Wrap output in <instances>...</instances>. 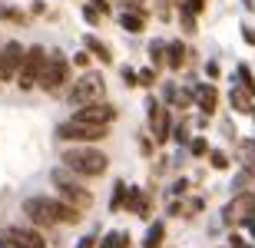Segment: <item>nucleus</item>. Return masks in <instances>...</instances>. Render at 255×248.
Instances as JSON below:
<instances>
[{
	"mask_svg": "<svg viewBox=\"0 0 255 248\" xmlns=\"http://www.w3.org/2000/svg\"><path fill=\"white\" fill-rule=\"evenodd\" d=\"M252 116H255V106H252Z\"/></svg>",
	"mask_w": 255,
	"mask_h": 248,
	"instance_id": "38",
	"label": "nucleus"
},
{
	"mask_svg": "<svg viewBox=\"0 0 255 248\" xmlns=\"http://www.w3.org/2000/svg\"><path fill=\"white\" fill-rule=\"evenodd\" d=\"M43 63H47V50L43 47H30L27 57H23V67L17 73V86L27 93V89H37L40 73H43Z\"/></svg>",
	"mask_w": 255,
	"mask_h": 248,
	"instance_id": "7",
	"label": "nucleus"
},
{
	"mask_svg": "<svg viewBox=\"0 0 255 248\" xmlns=\"http://www.w3.org/2000/svg\"><path fill=\"white\" fill-rule=\"evenodd\" d=\"M66 80H70V60L60 53V50H53L47 57V63H43V73H40V89L43 93H60L66 86Z\"/></svg>",
	"mask_w": 255,
	"mask_h": 248,
	"instance_id": "5",
	"label": "nucleus"
},
{
	"mask_svg": "<svg viewBox=\"0 0 255 248\" xmlns=\"http://www.w3.org/2000/svg\"><path fill=\"white\" fill-rule=\"evenodd\" d=\"M196 96H199V106H202V113H216V103H219V93H216V86H199L196 89Z\"/></svg>",
	"mask_w": 255,
	"mask_h": 248,
	"instance_id": "13",
	"label": "nucleus"
},
{
	"mask_svg": "<svg viewBox=\"0 0 255 248\" xmlns=\"http://www.w3.org/2000/svg\"><path fill=\"white\" fill-rule=\"evenodd\" d=\"M186 189H189V182H186V179H179V182H176V185H172V192H176V195H182V192H186Z\"/></svg>",
	"mask_w": 255,
	"mask_h": 248,
	"instance_id": "34",
	"label": "nucleus"
},
{
	"mask_svg": "<svg viewBox=\"0 0 255 248\" xmlns=\"http://www.w3.org/2000/svg\"><path fill=\"white\" fill-rule=\"evenodd\" d=\"M149 129H152V139H156V143H166V139H169V129H172V123H169V113H166V109H162L159 106V99H152L149 96Z\"/></svg>",
	"mask_w": 255,
	"mask_h": 248,
	"instance_id": "11",
	"label": "nucleus"
},
{
	"mask_svg": "<svg viewBox=\"0 0 255 248\" xmlns=\"http://www.w3.org/2000/svg\"><path fill=\"white\" fill-rule=\"evenodd\" d=\"M23 215L33 225H73V222H80V209L66 205L63 199H50V195H30L23 202Z\"/></svg>",
	"mask_w": 255,
	"mask_h": 248,
	"instance_id": "1",
	"label": "nucleus"
},
{
	"mask_svg": "<svg viewBox=\"0 0 255 248\" xmlns=\"http://www.w3.org/2000/svg\"><path fill=\"white\" fill-rule=\"evenodd\" d=\"M76 248H96V235H86V239L80 242V245H76Z\"/></svg>",
	"mask_w": 255,
	"mask_h": 248,
	"instance_id": "32",
	"label": "nucleus"
},
{
	"mask_svg": "<svg viewBox=\"0 0 255 248\" xmlns=\"http://www.w3.org/2000/svg\"><path fill=\"white\" fill-rule=\"evenodd\" d=\"M120 23H123L129 33H142V27H146V17H142V10H126L123 17H120Z\"/></svg>",
	"mask_w": 255,
	"mask_h": 248,
	"instance_id": "15",
	"label": "nucleus"
},
{
	"mask_svg": "<svg viewBox=\"0 0 255 248\" xmlns=\"http://www.w3.org/2000/svg\"><path fill=\"white\" fill-rule=\"evenodd\" d=\"M255 215V195H239L236 202L226 205V222H236V219H249Z\"/></svg>",
	"mask_w": 255,
	"mask_h": 248,
	"instance_id": "12",
	"label": "nucleus"
},
{
	"mask_svg": "<svg viewBox=\"0 0 255 248\" xmlns=\"http://www.w3.org/2000/svg\"><path fill=\"white\" fill-rule=\"evenodd\" d=\"M189 149H192V156H206L209 153V143L199 136V139H192V143H189Z\"/></svg>",
	"mask_w": 255,
	"mask_h": 248,
	"instance_id": "25",
	"label": "nucleus"
},
{
	"mask_svg": "<svg viewBox=\"0 0 255 248\" xmlns=\"http://www.w3.org/2000/svg\"><path fill=\"white\" fill-rule=\"evenodd\" d=\"M209 163H212V169H229V156L222 149H212L209 153Z\"/></svg>",
	"mask_w": 255,
	"mask_h": 248,
	"instance_id": "22",
	"label": "nucleus"
},
{
	"mask_svg": "<svg viewBox=\"0 0 255 248\" xmlns=\"http://www.w3.org/2000/svg\"><path fill=\"white\" fill-rule=\"evenodd\" d=\"M246 3H249V7H252V0H246Z\"/></svg>",
	"mask_w": 255,
	"mask_h": 248,
	"instance_id": "37",
	"label": "nucleus"
},
{
	"mask_svg": "<svg viewBox=\"0 0 255 248\" xmlns=\"http://www.w3.org/2000/svg\"><path fill=\"white\" fill-rule=\"evenodd\" d=\"M179 20H182V27H186V33H192V30H196V13H189V10H186V7H182Z\"/></svg>",
	"mask_w": 255,
	"mask_h": 248,
	"instance_id": "24",
	"label": "nucleus"
},
{
	"mask_svg": "<svg viewBox=\"0 0 255 248\" xmlns=\"http://www.w3.org/2000/svg\"><path fill=\"white\" fill-rule=\"evenodd\" d=\"M156 83V70H142L139 73V86H152Z\"/></svg>",
	"mask_w": 255,
	"mask_h": 248,
	"instance_id": "27",
	"label": "nucleus"
},
{
	"mask_svg": "<svg viewBox=\"0 0 255 248\" xmlns=\"http://www.w3.org/2000/svg\"><path fill=\"white\" fill-rule=\"evenodd\" d=\"M186 10L189 13H202L206 10V0H186Z\"/></svg>",
	"mask_w": 255,
	"mask_h": 248,
	"instance_id": "29",
	"label": "nucleus"
},
{
	"mask_svg": "<svg viewBox=\"0 0 255 248\" xmlns=\"http://www.w3.org/2000/svg\"><path fill=\"white\" fill-rule=\"evenodd\" d=\"M73 63H76V67H90V53H76Z\"/></svg>",
	"mask_w": 255,
	"mask_h": 248,
	"instance_id": "31",
	"label": "nucleus"
},
{
	"mask_svg": "<svg viewBox=\"0 0 255 248\" xmlns=\"http://www.w3.org/2000/svg\"><path fill=\"white\" fill-rule=\"evenodd\" d=\"M83 17H86V23H100V20H103V13L90 3V7H83Z\"/></svg>",
	"mask_w": 255,
	"mask_h": 248,
	"instance_id": "26",
	"label": "nucleus"
},
{
	"mask_svg": "<svg viewBox=\"0 0 255 248\" xmlns=\"http://www.w3.org/2000/svg\"><path fill=\"white\" fill-rule=\"evenodd\" d=\"M229 103H232V109H239V113H252V93H246V89H232V93H229Z\"/></svg>",
	"mask_w": 255,
	"mask_h": 248,
	"instance_id": "16",
	"label": "nucleus"
},
{
	"mask_svg": "<svg viewBox=\"0 0 255 248\" xmlns=\"http://www.w3.org/2000/svg\"><path fill=\"white\" fill-rule=\"evenodd\" d=\"M123 83L126 86H136V83H139V73H132L129 67H123Z\"/></svg>",
	"mask_w": 255,
	"mask_h": 248,
	"instance_id": "28",
	"label": "nucleus"
},
{
	"mask_svg": "<svg viewBox=\"0 0 255 248\" xmlns=\"http://www.w3.org/2000/svg\"><path fill=\"white\" fill-rule=\"evenodd\" d=\"M186 139H189V133H186V126H179V129H176V143H186Z\"/></svg>",
	"mask_w": 255,
	"mask_h": 248,
	"instance_id": "33",
	"label": "nucleus"
},
{
	"mask_svg": "<svg viewBox=\"0 0 255 248\" xmlns=\"http://www.w3.org/2000/svg\"><path fill=\"white\" fill-rule=\"evenodd\" d=\"M93 7H96V10H103V13H106V10H110V3H106V0H93Z\"/></svg>",
	"mask_w": 255,
	"mask_h": 248,
	"instance_id": "35",
	"label": "nucleus"
},
{
	"mask_svg": "<svg viewBox=\"0 0 255 248\" xmlns=\"http://www.w3.org/2000/svg\"><path fill=\"white\" fill-rule=\"evenodd\" d=\"M83 40H86V47L93 50V57H96V60H103V63H113V53H110V47H106V43H100L96 37H83Z\"/></svg>",
	"mask_w": 255,
	"mask_h": 248,
	"instance_id": "17",
	"label": "nucleus"
},
{
	"mask_svg": "<svg viewBox=\"0 0 255 248\" xmlns=\"http://www.w3.org/2000/svg\"><path fill=\"white\" fill-rule=\"evenodd\" d=\"M162 239H166V225L156 222V225H149V232H146V245H142V248H159Z\"/></svg>",
	"mask_w": 255,
	"mask_h": 248,
	"instance_id": "18",
	"label": "nucleus"
},
{
	"mask_svg": "<svg viewBox=\"0 0 255 248\" xmlns=\"http://www.w3.org/2000/svg\"><path fill=\"white\" fill-rule=\"evenodd\" d=\"M182 60H186V47H182V40H172L169 47H166V63H169V70H182Z\"/></svg>",
	"mask_w": 255,
	"mask_h": 248,
	"instance_id": "14",
	"label": "nucleus"
},
{
	"mask_svg": "<svg viewBox=\"0 0 255 248\" xmlns=\"http://www.w3.org/2000/svg\"><path fill=\"white\" fill-rule=\"evenodd\" d=\"M60 163H63V169L73 172V175L96 179V175H103L110 169V156L100 153L96 146H70V149H63Z\"/></svg>",
	"mask_w": 255,
	"mask_h": 248,
	"instance_id": "2",
	"label": "nucleus"
},
{
	"mask_svg": "<svg viewBox=\"0 0 255 248\" xmlns=\"http://www.w3.org/2000/svg\"><path fill=\"white\" fill-rule=\"evenodd\" d=\"M106 93V80L100 73H83V77L73 83V89L66 93L70 106H90V103H100Z\"/></svg>",
	"mask_w": 255,
	"mask_h": 248,
	"instance_id": "6",
	"label": "nucleus"
},
{
	"mask_svg": "<svg viewBox=\"0 0 255 248\" xmlns=\"http://www.w3.org/2000/svg\"><path fill=\"white\" fill-rule=\"evenodd\" d=\"M23 57H27V50H23L20 40H7V43L0 47V83H17Z\"/></svg>",
	"mask_w": 255,
	"mask_h": 248,
	"instance_id": "8",
	"label": "nucleus"
},
{
	"mask_svg": "<svg viewBox=\"0 0 255 248\" xmlns=\"http://www.w3.org/2000/svg\"><path fill=\"white\" fill-rule=\"evenodd\" d=\"M110 136V126H96V123H80V119H66V123L57 126V139L63 143H80V146H90V143H100Z\"/></svg>",
	"mask_w": 255,
	"mask_h": 248,
	"instance_id": "4",
	"label": "nucleus"
},
{
	"mask_svg": "<svg viewBox=\"0 0 255 248\" xmlns=\"http://www.w3.org/2000/svg\"><path fill=\"white\" fill-rule=\"evenodd\" d=\"M149 60L152 67H162L166 63V43H149Z\"/></svg>",
	"mask_w": 255,
	"mask_h": 248,
	"instance_id": "21",
	"label": "nucleus"
},
{
	"mask_svg": "<svg viewBox=\"0 0 255 248\" xmlns=\"http://www.w3.org/2000/svg\"><path fill=\"white\" fill-rule=\"evenodd\" d=\"M242 165L255 172V139H242Z\"/></svg>",
	"mask_w": 255,
	"mask_h": 248,
	"instance_id": "20",
	"label": "nucleus"
},
{
	"mask_svg": "<svg viewBox=\"0 0 255 248\" xmlns=\"http://www.w3.org/2000/svg\"><path fill=\"white\" fill-rule=\"evenodd\" d=\"M53 185H57V199H63L66 205H73V209H80V212H86L93 205V192L86 189V185H80L70 169L53 172Z\"/></svg>",
	"mask_w": 255,
	"mask_h": 248,
	"instance_id": "3",
	"label": "nucleus"
},
{
	"mask_svg": "<svg viewBox=\"0 0 255 248\" xmlns=\"http://www.w3.org/2000/svg\"><path fill=\"white\" fill-rule=\"evenodd\" d=\"M0 248H17V245H13V242H7L3 235H0Z\"/></svg>",
	"mask_w": 255,
	"mask_h": 248,
	"instance_id": "36",
	"label": "nucleus"
},
{
	"mask_svg": "<svg viewBox=\"0 0 255 248\" xmlns=\"http://www.w3.org/2000/svg\"><path fill=\"white\" fill-rule=\"evenodd\" d=\"M242 37H246L249 47H255V27H242Z\"/></svg>",
	"mask_w": 255,
	"mask_h": 248,
	"instance_id": "30",
	"label": "nucleus"
},
{
	"mask_svg": "<svg viewBox=\"0 0 255 248\" xmlns=\"http://www.w3.org/2000/svg\"><path fill=\"white\" fill-rule=\"evenodd\" d=\"M73 119H80V123H96V126H113L116 119H120V109H116L113 103H106V99H100V103L80 106Z\"/></svg>",
	"mask_w": 255,
	"mask_h": 248,
	"instance_id": "9",
	"label": "nucleus"
},
{
	"mask_svg": "<svg viewBox=\"0 0 255 248\" xmlns=\"http://www.w3.org/2000/svg\"><path fill=\"white\" fill-rule=\"evenodd\" d=\"M3 239L13 242L17 248H47V239L33 225H10V229H3Z\"/></svg>",
	"mask_w": 255,
	"mask_h": 248,
	"instance_id": "10",
	"label": "nucleus"
},
{
	"mask_svg": "<svg viewBox=\"0 0 255 248\" xmlns=\"http://www.w3.org/2000/svg\"><path fill=\"white\" fill-rule=\"evenodd\" d=\"M126 192H129V185L120 179V182L113 185V199H110V209H113V212H120V209L126 205Z\"/></svg>",
	"mask_w": 255,
	"mask_h": 248,
	"instance_id": "19",
	"label": "nucleus"
},
{
	"mask_svg": "<svg viewBox=\"0 0 255 248\" xmlns=\"http://www.w3.org/2000/svg\"><path fill=\"white\" fill-rule=\"evenodd\" d=\"M239 80H242V89H246V93H255V80H252V73H249L246 63L239 67Z\"/></svg>",
	"mask_w": 255,
	"mask_h": 248,
	"instance_id": "23",
	"label": "nucleus"
}]
</instances>
